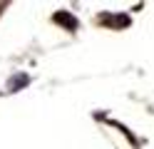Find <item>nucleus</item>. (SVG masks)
Here are the masks:
<instances>
[{
  "label": "nucleus",
  "mask_w": 154,
  "mask_h": 149,
  "mask_svg": "<svg viewBox=\"0 0 154 149\" xmlns=\"http://www.w3.org/2000/svg\"><path fill=\"white\" fill-rule=\"evenodd\" d=\"M55 20H57V23H67V25H70V27H75L77 23H75V17H70V15H55Z\"/></svg>",
  "instance_id": "nucleus-1"
}]
</instances>
